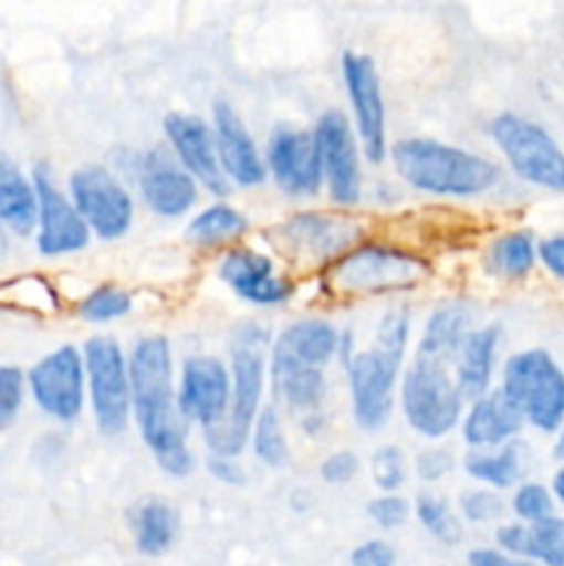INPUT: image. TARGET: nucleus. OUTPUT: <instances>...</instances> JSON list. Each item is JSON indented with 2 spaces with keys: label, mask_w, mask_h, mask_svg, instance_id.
Here are the masks:
<instances>
[{
  "label": "nucleus",
  "mask_w": 564,
  "mask_h": 566,
  "mask_svg": "<svg viewBox=\"0 0 564 566\" xmlns=\"http://www.w3.org/2000/svg\"><path fill=\"white\" fill-rule=\"evenodd\" d=\"M130 370L133 423L155 464L171 479H186L194 470L188 446V420L177 407V370L171 340L166 335H144L127 352Z\"/></svg>",
  "instance_id": "nucleus-1"
},
{
  "label": "nucleus",
  "mask_w": 564,
  "mask_h": 566,
  "mask_svg": "<svg viewBox=\"0 0 564 566\" xmlns=\"http://www.w3.org/2000/svg\"><path fill=\"white\" fill-rule=\"evenodd\" d=\"M387 160L404 186L440 199H479L498 188L503 175L487 155L429 136L398 138Z\"/></svg>",
  "instance_id": "nucleus-2"
},
{
  "label": "nucleus",
  "mask_w": 564,
  "mask_h": 566,
  "mask_svg": "<svg viewBox=\"0 0 564 566\" xmlns=\"http://www.w3.org/2000/svg\"><path fill=\"white\" fill-rule=\"evenodd\" d=\"M274 335L260 321H241L232 329L230 340V376L232 396L227 418L213 429L202 431L208 453L238 459L249 448L254 418L265 407V385H269V348Z\"/></svg>",
  "instance_id": "nucleus-3"
},
{
  "label": "nucleus",
  "mask_w": 564,
  "mask_h": 566,
  "mask_svg": "<svg viewBox=\"0 0 564 566\" xmlns=\"http://www.w3.org/2000/svg\"><path fill=\"white\" fill-rule=\"evenodd\" d=\"M429 260L398 243L365 238L324 271V287L341 298L396 296L426 282Z\"/></svg>",
  "instance_id": "nucleus-4"
},
{
  "label": "nucleus",
  "mask_w": 564,
  "mask_h": 566,
  "mask_svg": "<svg viewBox=\"0 0 564 566\" xmlns=\"http://www.w3.org/2000/svg\"><path fill=\"white\" fill-rule=\"evenodd\" d=\"M398 407L409 431L440 442L459 429L468 401L459 392L451 363L412 354L398 381Z\"/></svg>",
  "instance_id": "nucleus-5"
},
{
  "label": "nucleus",
  "mask_w": 564,
  "mask_h": 566,
  "mask_svg": "<svg viewBox=\"0 0 564 566\" xmlns=\"http://www.w3.org/2000/svg\"><path fill=\"white\" fill-rule=\"evenodd\" d=\"M365 241V224L341 210H302L269 232L276 254L299 269L326 271L337 258Z\"/></svg>",
  "instance_id": "nucleus-6"
},
{
  "label": "nucleus",
  "mask_w": 564,
  "mask_h": 566,
  "mask_svg": "<svg viewBox=\"0 0 564 566\" xmlns=\"http://www.w3.org/2000/svg\"><path fill=\"white\" fill-rule=\"evenodd\" d=\"M501 390L523 420L542 434H556L564 423V368L545 348H523L506 357Z\"/></svg>",
  "instance_id": "nucleus-7"
},
{
  "label": "nucleus",
  "mask_w": 564,
  "mask_h": 566,
  "mask_svg": "<svg viewBox=\"0 0 564 566\" xmlns=\"http://www.w3.org/2000/svg\"><path fill=\"white\" fill-rule=\"evenodd\" d=\"M407 354L370 343L352 352L343 363L348 387V407L354 423L363 431H382L390 423L398 407V381H401Z\"/></svg>",
  "instance_id": "nucleus-8"
},
{
  "label": "nucleus",
  "mask_w": 564,
  "mask_h": 566,
  "mask_svg": "<svg viewBox=\"0 0 564 566\" xmlns=\"http://www.w3.org/2000/svg\"><path fill=\"white\" fill-rule=\"evenodd\" d=\"M81 352L86 368V403L92 409L94 426L100 434L114 440L125 434L133 420L127 354L111 335H92Z\"/></svg>",
  "instance_id": "nucleus-9"
},
{
  "label": "nucleus",
  "mask_w": 564,
  "mask_h": 566,
  "mask_svg": "<svg viewBox=\"0 0 564 566\" xmlns=\"http://www.w3.org/2000/svg\"><path fill=\"white\" fill-rule=\"evenodd\" d=\"M490 136L518 180L564 193V149L540 122L503 111L490 122Z\"/></svg>",
  "instance_id": "nucleus-10"
},
{
  "label": "nucleus",
  "mask_w": 564,
  "mask_h": 566,
  "mask_svg": "<svg viewBox=\"0 0 564 566\" xmlns=\"http://www.w3.org/2000/svg\"><path fill=\"white\" fill-rule=\"evenodd\" d=\"M66 193L97 241H122L133 230L136 197L127 182L105 164L77 166L66 180Z\"/></svg>",
  "instance_id": "nucleus-11"
},
{
  "label": "nucleus",
  "mask_w": 564,
  "mask_h": 566,
  "mask_svg": "<svg viewBox=\"0 0 564 566\" xmlns=\"http://www.w3.org/2000/svg\"><path fill=\"white\" fill-rule=\"evenodd\" d=\"M315 147H318L321 171H324L326 199L337 210H352L363 202V149L352 119L341 108H326L313 125Z\"/></svg>",
  "instance_id": "nucleus-12"
},
{
  "label": "nucleus",
  "mask_w": 564,
  "mask_h": 566,
  "mask_svg": "<svg viewBox=\"0 0 564 566\" xmlns=\"http://www.w3.org/2000/svg\"><path fill=\"white\" fill-rule=\"evenodd\" d=\"M341 75L363 158L368 164H385L390 153V138H387V105L379 70L370 55L346 50L341 55Z\"/></svg>",
  "instance_id": "nucleus-13"
},
{
  "label": "nucleus",
  "mask_w": 564,
  "mask_h": 566,
  "mask_svg": "<svg viewBox=\"0 0 564 566\" xmlns=\"http://www.w3.org/2000/svg\"><path fill=\"white\" fill-rule=\"evenodd\" d=\"M25 379L39 412L61 426L81 420L86 407V368L81 348L72 343L53 348L31 365Z\"/></svg>",
  "instance_id": "nucleus-14"
},
{
  "label": "nucleus",
  "mask_w": 564,
  "mask_h": 566,
  "mask_svg": "<svg viewBox=\"0 0 564 566\" xmlns=\"http://www.w3.org/2000/svg\"><path fill=\"white\" fill-rule=\"evenodd\" d=\"M216 276L232 296L260 310L285 307L296 296V280L282 274L274 254L260 252L254 247H243V243L224 249L219 254Z\"/></svg>",
  "instance_id": "nucleus-15"
},
{
  "label": "nucleus",
  "mask_w": 564,
  "mask_h": 566,
  "mask_svg": "<svg viewBox=\"0 0 564 566\" xmlns=\"http://www.w3.org/2000/svg\"><path fill=\"white\" fill-rule=\"evenodd\" d=\"M265 171L269 180L291 199H315L324 191L318 147L313 127L276 125L265 142Z\"/></svg>",
  "instance_id": "nucleus-16"
},
{
  "label": "nucleus",
  "mask_w": 564,
  "mask_h": 566,
  "mask_svg": "<svg viewBox=\"0 0 564 566\" xmlns=\"http://www.w3.org/2000/svg\"><path fill=\"white\" fill-rule=\"evenodd\" d=\"M33 188H36L39 221H36V252L42 258H66L77 254L92 243L86 221L81 219L72 205L70 193L61 191L48 164H36L31 171Z\"/></svg>",
  "instance_id": "nucleus-17"
},
{
  "label": "nucleus",
  "mask_w": 564,
  "mask_h": 566,
  "mask_svg": "<svg viewBox=\"0 0 564 566\" xmlns=\"http://www.w3.org/2000/svg\"><path fill=\"white\" fill-rule=\"evenodd\" d=\"M232 396L230 365L213 354H191L177 374V407L188 426L208 431L227 418Z\"/></svg>",
  "instance_id": "nucleus-18"
},
{
  "label": "nucleus",
  "mask_w": 564,
  "mask_h": 566,
  "mask_svg": "<svg viewBox=\"0 0 564 566\" xmlns=\"http://www.w3.org/2000/svg\"><path fill=\"white\" fill-rule=\"evenodd\" d=\"M164 138L177 164L199 182L202 191H208L216 202L230 197L232 186L221 171L210 119L188 111H169L164 116Z\"/></svg>",
  "instance_id": "nucleus-19"
},
{
  "label": "nucleus",
  "mask_w": 564,
  "mask_h": 566,
  "mask_svg": "<svg viewBox=\"0 0 564 566\" xmlns=\"http://www.w3.org/2000/svg\"><path fill=\"white\" fill-rule=\"evenodd\" d=\"M138 197L144 208L158 219H186L199 205V182L177 164L169 147H155L144 153L136 164Z\"/></svg>",
  "instance_id": "nucleus-20"
},
{
  "label": "nucleus",
  "mask_w": 564,
  "mask_h": 566,
  "mask_svg": "<svg viewBox=\"0 0 564 566\" xmlns=\"http://www.w3.org/2000/svg\"><path fill=\"white\" fill-rule=\"evenodd\" d=\"M210 130H213L216 155L221 171L232 188H258L269 180L263 153L254 142L243 116L227 99H213L210 105Z\"/></svg>",
  "instance_id": "nucleus-21"
},
{
  "label": "nucleus",
  "mask_w": 564,
  "mask_h": 566,
  "mask_svg": "<svg viewBox=\"0 0 564 566\" xmlns=\"http://www.w3.org/2000/svg\"><path fill=\"white\" fill-rule=\"evenodd\" d=\"M523 426L525 420L520 409L509 401L501 387H492L487 396L476 398L464 407L459 437L468 451H487V448H501L518 440Z\"/></svg>",
  "instance_id": "nucleus-22"
},
{
  "label": "nucleus",
  "mask_w": 564,
  "mask_h": 566,
  "mask_svg": "<svg viewBox=\"0 0 564 566\" xmlns=\"http://www.w3.org/2000/svg\"><path fill=\"white\" fill-rule=\"evenodd\" d=\"M343 332L326 318H296L274 335L269 357L291 359V363L321 368L341 359Z\"/></svg>",
  "instance_id": "nucleus-23"
},
{
  "label": "nucleus",
  "mask_w": 564,
  "mask_h": 566,
  "mask_svg": "<svg viewBox=\"0 0 564 566\" xmlns=\"http://www.w3.org/2000/svg\"><path fill=\"white\" fill-rule=\"evenodd\" d=\"M503 332L498 324L473 326L459 343L457 357H453V379L464 401L487 396L492 390V376H495L498 348H501Z\"/></svg>",
  "instance_id": "nucleus-24"
},
{
  "label": "nucleus",
  "mask_w": 564,
  "mask_h": 566,
  "mask_svg": "<svg viewBox=\"0 0 564 566\" xmlns=\"http://www.w3.org/2000/svg\"><path fill=\"white\" fill-rule=\"evenodd\" d=\"M495 547L512 558L564 566V517H547L542 523H503L495 528Z\"/></svg>",
  "instance_id": "nucleus-25"
},
{
  "label": "nucleus",
  "mask_w": 564,
  "mask_h": 566,
  "mask_svg": "<svg viewBox=\"0 0 564 566\" xmlns=\"http://www.w3.org/2000/svg\"><path fill=\"white\" fill-rule=\"evenodd\" d=\"M127 531H130L133 547L147 558H160L175 547L180 534V514L175 503L164 495H144L127 509Z\"/></svg>",
  "instance_id": "nucleus-26"
},
{
  "label": "nucleus",
  "mask_w": 564,
  "mask_h": 566,
  "mask_svg": "<svg viewBox=\"0 0 564 566\" xmlns=\"http://www.w3.org/2000/svg\"><path fill=\"white\" fill-rule=\"evenodd\" d=\"M269 381L276 401L291 412L302 415V418L318 415V409L326 401V392H330L326 370L280 357H269Z\"/></svg>",
  "instance_id": "nucleus-27"
},
{
  "label": "nucleus",
  "mask_w": 564,
  "mask_h": 566,
  "mask_svg": "<svg viewBox=\"0 0 564 566\" xmlns=\"http://www.w3.org/2000/svg\"><path fill=\"white\" fill-rule=\"evenodd\" d=\"M473 329V307L462 298H448V302L437 304L424 321L418 343H415V354H426V357L446 359L453 365L459 343L464 335Z\"/></svg>",
  "instance_id": "nucleus-28"
},
{
  "label": "nucleus",
  "mask_w": 564,
  "mask_h": 566,
  "mask_svg": "<svg viewBox=\"0 0 564 566\" xmlns=\"http://www.w3.org/2000/svg\"><path fill=\"white\" fill-rule=\"evenodd\" d=\"M39 202L31 175L11 158L0 155V227L11 235L28 238L36 232Z\"/></svg>",
  "instance_id": "nucleus-29"
},
{
  "label": "nucleus",
  "mask_w": 564,
  "mask_h": 566,
  "mask_svg": "<svg viewBox=\"0 0 564 566\" xmlns=\"http://www.w3.org/2000/svg\"><path fill=\"white\" fill-rule=\"evenodd\" d=\"M249 232V216L230 205L227 199L221 202L205 205L202 210L188 219L186 224V241L197 249H230L247 238Z\"/></svg>",
  "instance_id": "nucleus-30"
},
{
  "label": "nucleus",
  "mask_w": 564,
  "mask_h": 566,
  "mask_svg": "<svg viewBox=\"0 0 564 566\" xmlns=\"http://www.w3.org/2000/svg\"><path fill=\"white\" fill-rule=\"evenodd\" d=\"M462 470L476 484L490 486L495 492L512 490L514 484H520V475H523V446L512 440L501 448L468 451L462 457Z\"/></svg>",
  "instance_id": "nucleus-31"
},
{
  "label": "nucleus",
  "mask_w": 564,
  "mask_h": 566,
  "mask_svg": "<svg viewBox=\"0 0 564 566\" xmlns=\"http://www.w3.org/2000/svg\"><path fill=\"white\" fill-rule=\"evenodd\" d=\"M484 265L503 282H520L534 271L536 241L529 230H512L492 238L484 252Z\"/></svg>",
  "instance_id": "nucleus-32"
},
{
  "label": "nucleus",
  "mask_w": 564,
  "mask_h": 566,
  "mask_svg": "<svg viewBox=\"0 0 564 566\" xmlns=\"http://www.w3.org/2000/svg\"><path fill=\"white\" fill-rule=\"evenodd\" d=\"M412 512L415 520L420 523V528H424L431 539H437L446 547L462 545L464 523L446 495H440V492L435 490H420L418 495H415Z\"/></svg>",
  "instance_id": "nucleus-33"
},
{
  "label": "nucleus",
  "mask_w": 564,
  "mask_h": 566,
  "mask_svg": "<svg viewBox=\"0 0 564 566\" xmlns=\"http://www.w3.org/2000/svg\"><path fill=\"white\" fill-rule=\"evenodd\" d=\"M249 448H252L254 459L263 468L271 470L285 468L288 459H291V448H288L285 429H282L280 409L274 403H265L258 418H254L252 434H249Z\"/></svg>",
  "instance_id": "nucleus-34"
},
{
  "label": "nucleus",
  "mask_w": 564,
  "mask_h": 566,
  "mask_svg": "<svg viewBox=\"0 0 564 566\" xmlns=\"http://www.w3.org/2000/svg\"><path fill=\"white\" fill-rule=\"evenodd\" d=\"M133 313V296L127 287L114 285V282H105V285H94L86 296L77 302V315H81L86 324L105 326L114 324V321L127 318Z\"/></svg>",
  "instance_id": "nucleus-35"
},
{
  "label": "nucleus",
  "mask_w": 564,
  "mask_h": 566,
  "mask_svg": "<svg viewBox=\"0 0 564 566\" xmlns=\"http://www.w3.org/2000/svg\"><path fill=\"white\" fill-rule=\"evenodd\" d=\"M368 475L370 484L379 492H398L409 479V459L404 453L401 446H393V442H385V446L376 448L370 453L368 462Z\"/></svg>",
  "instance_id": "nucleus-36"
},
{
  "label": "nucleus",
  "mask_w": 564,
  "mask_h": 566,
  "mask_svg": "<svg viewBox=\"0 0 564 566\" xmlns=\"http://www.w3.org/2000/svg\"><path fill=\"white\" fill-rule=\"evenodd\" d=\"M457 514L462 517V523L470 525H487L495 523L506 512V503H503L501 492L490 490V486H470L462 490L457 497Z\"/></svg>",
  "instance_id": "nucleus-37"
},
{
  "label": "nucleus",
  "mask_w": 564,
  "mask_h": 566,
  "mask_svg": "<svg viewBox=\"0 0 564 566\" xmlns=\"http://www.w3.org/2000/svg\"><path fill=\"white\" fill-rule=\"evenodd\" d=\"M509 509H512V514L518 517V523L531 525L553 517L556 501H553V492L547 490V486L536 484V481H525V484H518Z\"/></svg>",
  "instance_id": "nucleus-38"
},
{
  "label": "nucleus",
  "mask_w": 564,
  "mask_h": 566,
  "mask_svg": "<svg viewBox=\"0 0 564 566\" xmlns=\"http://www.w3.org/2000/svg\"><path fill=\"white\" fill-rule=\"evenodd\" d=\"M25 370L17 368V365H0V431L14 426V420L22 412V403H25Z\"/></svg>",
  "instance_id": "nucleus-39"
},
{
  "label": "nucleus",
  "mask_w": 564,
  "mask_h": 566,
  "mask_svg": "<svg viewBox=\"0 0 564 566\" xmlns=\"http://www.w3.org/2000/svg\"><path fill=\"white\" fill-rule=\"evenodd\" d=\"M365 514H368V520L376 528L398 531L412 517V503L404 495H398V492H379V495L368 501Z\"/></svg>",
  "instance_id": "nucleus-40"
},
{
  "label": "nucleus",
  "mask_w": 564,
  "mask_h": 566,
  "mask_svg": "<svg viewBox=\"0 0 564 566\" xmlns=\"http://www.w3.org/2000/svg\"><path fill=\"white\" fill-rule=\"evenodd\" d=\"M453 468H457V457H453L451 448L440 446V442L424 448L415 457V475L424 484H440L442 479H448L453 473Z\"/></svg>",
  "instance_id": "nucleus-41"
},
{
  "label": "nucleus",
  "mask_w": 564,
  "mask_h": 566,
  "mask_svg": "<svg viewBox=\"0 0 564 566\" xmlns=\"http://www.w3.org/2000/svg\"><path fill=\"white\" fill-rule=\"evenodd\" d=\"M359 457L354 451H332L326 453L324 462L318 464V475L324 484H332V486H343L348 484V481L357 479L359 473Z\"/></svg>",
  "instance_id": "nucleus-42"
},
{
  "label": "nucleus",
  "mask_w": 564,
  "mask_h": 566,
  "mask_svg": "<svg viewBox=\"0 0 564 566\" xmlns=\"http://www.w3.org/2000/svg\"><path fill=\"white\" fill-rule=\"evenodd\" d=\"M398 553L387 539H365L348 553V566H396Z\"/></svg>",
  "instance_id": "nucleus-43"
},
{
  "label": "nucleus",
  "mask_w": 564,
  "mask_h": 566,
  "mask_svg": "<svg viewBox=\"0 0 564 566\" xmlns=\"http://www.w3.org/2000/svg\"><path fill=\"white\" fill-rule=\"evenodd\" d=\"M205 470H208V473L224 486H243V484H247V470H243L241 464H238V459H232V457L208 453V459H205Z\"/></svg>",
  "instance_id": "nucleus-44"
},
{
  "label": "nucleus",
  "mask_w": 564,
  "mask_h": 566,
  "mask_svg": "<svg viewBox=\"0 0 564 566\" xmlns=\"http://www.w3.org/2000/svg\"><path fill=\"white\" fill-rule=\"evenodd\" d=\"M536 263H540L547 274L556 276L558 282H564V235L542 238V241L536 243Z\"/></svg>",
  "instance_id": "nucleus-45"
},
{
  "label": "nucleus",
  "mask_w": 564,
  "mask_h": 566,
  "mask_svg": "<svg viewBox=\"0 0 564 566\" xmlns=\"http://www.w3.org/2000/svg\"><path fill=\"white\" fill-rule=\"evenodd\" d=\"M468 566H540L523 562V558H512L506 553H501L498 547H473L468 553Z\"/></svg>",
  "instance_id": "nucleus-46"
},
{
  "label": "nucleus",
  "mask_w": 564,
  "mask_h": 566,
  "mask_svg": "<svg viewBox=\"0 0 564 566\" xmlns=\"http://www.w3.org/2000/svg\"><path fill=\"white\" fill-rule=\"evenodd\" d=\"M551 492H553V501H558L564 506V464L556 470V473H553Z\"/></svg>",
  "instance_id": "nucleus-47"
},
{
  "label": "nucleus",
  "mask_w": 564,
  "mask_h": 566,
  "mask_svg": "<svg viewBox=\"0 0 564 566\" xmlns=\"http://www.w3.org/2000/svg\"><path fill=\"white\" fill-rule=\"evenodd\" d=\"M553 457H556L558 462H564V423H562V429H558V440H556V446H553Z\"/></svg>",
  "instance_id": "nucleus-48"
}]
</instances>
